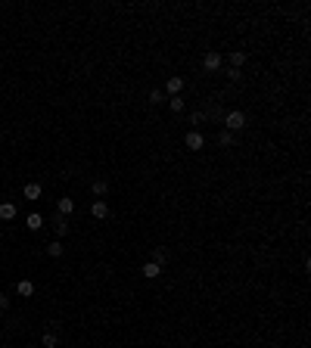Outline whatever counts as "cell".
I'll use <instances>...</instances> for the list:
<instances>
[{"label": "cell", "mask_w": 311, "mask_h": 348, "mask_svg": "<svg viewBox=\"0 0 311 348\" xmlns=\"http://www.w3.org/2000/svg\"><path fill=\"white\" fill-rule=\"evenodd\" d=\"M221 124H224V131H230V134H240L243 128H246V112H243V109H230V112H224Z\"/></svg>", "instance_id": "cell-1"}, {"label": "cell", "mask_w": 311, "mask_h": 348, "mask_svg": "<svg viewBox=\"0 0 311 348\" xmlns=\"http://www.w3.org/2000/svg\"><path fill=\"white\" fill-rule=\"evenodd\" d=\"M221 65H224V56L218 53V50H208V53L203 56V69H206V72H218Z\"/></svg>", "instance_id": "cell-2"}, {"label": "cell", "mask_w": 311, "mask_h": 348, "mask_svg": "<svg viewBox=\"0 0 311 348\" xmlns=\"http://www.w3.org/2000/svg\"><path fill=\"white\" fill-rule=\"evenodd\" d=\"M90 215H94L97 221H106L109 215H112V208H109L106 199H90Z\"/></svg>", "instance_id": "cell-3"}, {"label": "cell", "mask_w": 311, "mask_h": 348, "mask_svg": "<svg viewBox=\"0 0 311 348\" xmlns=\"http://www.w3.org/2000/svg\"><path fill=\"white\" fill-rule=\"evenodd\" d=\"M184 146L196 152V149H203V146H206V137H203V134H199V131H193V128H190L187 134H184Z\"/></svg>", "instance_id": "cell-4"}, {"label": "cell", "mask_w": 311, "mask_h": 348, "mask_svg": "<svg viewBox=\"0 0 311 348\" xmlns=\"http://www.w3.org/2000/svg\"><path fill=\"white\" fill-rule=\"evenodd\" d=\"M181 90H184V78H181V75H171V78L165 81V87H162L165 97H181Z\"/></svg>", "instance_id": "cell-5"}, {"label": "cell", "mask_w": 311, "mask_h": 348, "mask_svg": "<svg viewBox=\"0 0 311 348\" xmlns=\"http://www.w3.org/2000/svg\"><path fill=\"white\" fill-rule=\"evenodd\" d=\"M53 230H56V240L69 236V218H62V215H53Z\"/></svg>", "instance_id": "cell-6"}, {"label": "cell", "mask_w": 311, "mask_h": 348, "mask_svg": "<svg viewBox=\"0 0 311 348\" xmlns=\"http://www.w3.org/2000/svg\"><path fill=\"white\" fill-rule=\"evenodd\" d=\"M90 193H94V199H103L109 193V181H106V177H97V181L90 184Z\"/></svg>", "instance_id": "cell-7"}, {"label": "cell", "mask_w": 311, "mask_h": 348, "mask_svg": "<svg viewBox=\"0 0 311 348\" xmlns=\"http://www.w3.org/2000/svg\"><path fill=\"white\" fill-rule=\"evenodd\" d=\"M75 211V199H69V196H62L60 202H56V215H62V218H69Z\"/></svg>", "instance_id": "cell-8"}, {"label": "cell", "mask_w": 311, "mask_h": 348, "mask_svg": "<svg viewBox=\"0 0 311 348\" xmlns=\"http://www.w3.org/2000/svg\"><path fill=\"white\" fill-rule=\"evenodd\" d=\"M22 196L25 199H41V196H44V186H41V184H25Z\"/></svg>", "instance_id": "cell-9"}, {"label": "cell", "mask_w": 311, "mask_h": 348, "mask_svg": "<svg viewBox=\"0 0 311 348\" xmlns=\"http://www.w3.org/2000/svg\"><path fill=\"white\" fill-rule=\"evenodd\" d=\"M16 292H19L22 299H31V295H35V283H31V280H19V283H16Z\"/></svg>", "instance_id": "cell-10"}, {"label": "cell", "mask_w": 311, "mask_h": 348, "mask_svg": "<svg viewBox=\"0 0 311 348\" xmlns=\"http://www.w3.org/2000/svg\"><path fill=\"white\" fill-rule=\"evenodd\" d=\"M25 227H28V230H41V227H44V215H38V211H31V215L25 218Z\"/></svg>", "instance_id": "cell-11"}, {"label": "cell", "mask_w": 311, "mask_h": 348, "mask_svg": "<svg viewBox=\"0 0 311 348\" xmlns=\"http://www.w3.org/2000/svg\"><path fill=\"white\" fill-rule=\"evenodd\" d=\"M41 342H44V348H56V345H60V336H56V327H53V329H47V333L41 336Z\"/></svg>", "instance_id": "cell-12"}, {"label": "cell", "mask_w": 311, "mask_h": 348, "mask_svg": "<svg viewBox=\"0 0 311 348\" xmlns=\"http://www.w3.org/2000/svg\"><path fill=\"white\" fill-rule=\"evenodd\" d=\"M237 143V134H230V131H218V146H233Z\"/></svg>", "instance_id": "cell-13"}, {"label": "cell", "mask_w": 311, "mask_h": 348, "mask_svg": "<svg viewBox=\"0 0 311 348\" xmlns=\"http://www.w3.org/2000/svg\"><path fill=\"white\" fill-rule=\"evenodd\" d=\"M16 218V205L13 202H0V221H13Z\"/></svg>", "instance_id": "cell-14"}, {"label": "cell", "mask_w": 311, "mask_h": 348, "mask_svg": "<svg viewBox=\"0 0 311 348\" xmlns=\"http://www.w3.org/2000/svg\"><path fill=\"white\" fill-rule=\"evenodd\" d=\"M168 109H171V112H174V115H181V112H184V109H187V103H184V100H181V97H168Z\"/></svg>", "instance_id": "cell-15"}, {"label": "cell", "mask_w": 311, "mask_h": 348, "mask_svg": "<svg viewBox=\"0 0 311 348\" xmlns=\"http://www.w3.org/2000/svg\"><path fill=\"white\" fill-rule=\"evenodd\" d=\"M159 274H162V267H159V265H153V261H146V265H144V277L146 280H156Z\"/></svg>", "instance_id": "cell-16"}, {"label": "cell", "mask_w": 311, "mask_h": 348, "mask_svg": "<svg viewBox=\"0 0 311 348\" xmlns=\"http://www.w3.org/2000/svg\"><path fill=\"white\" fill-rule=\"evenodd\" d=\"M228 59H230V69H240V65L246 62V53H243V50H233Z\"/></svg>", "instance_id": "cell-17"}, {"label": "cell", "mask_w": 311, "mask_h": 348, "mask_svg": "<svg viewBox=\"0 0 311 348\" xmlns=\"http://www.w3.org/2000/svg\"><path fill=\"white\" fill-rule=\"evenodd\" d=\"M153 265H159V267L168 265V252L165 249H153Z\"/></svg>", "instance_id": "cell-18"}, {"label": "cell", "mask_w": 311, "mask_h": 348, "mask_svg": "<svg viewBox=\"0 0 311 348\" xmlns=\"http://www.w3.org/2000/svg\"><path fill=\"white\" fill-rule=\"evenodd\" d=\"M62 252H65V249H62V243H60V240H53V243L47 246V255H50V258H60Z\"/></svg>", "instance_id": "cell-19"}, {"label": "cell", "mask_w": 311, "mask_h": 348, "mask_svg": "<svg viewBox=\"0 0 311 348\" xmlns=\"http://www.w3.org/2000/svg\"><path fill=\"white\" fill-rule=\"evenodd\" d=\"M149 103H153V106H159V103H165V93L159 90V87H156V90H149Z\"/></svg>", "instance_id": "cell-20"}, {"label": "cell", "mask_w": 311, "mask_h": 348, "mask_svg": "<svg viewBox=\"0 0 311 348\" xmlns=\"http://www.w3.org/2000/svg\"><path fill=\"white\" fill-rule=\"evenodd\" d=\"M203 122H206V112H193V118H190L193 131H196V124H203Z\"/></svg>", "instance_id": "cell-21"}, {"label": "cell", "mask_w": 311, "mask_h": 348, "mask_svg": "<svg viewBox=\"0 0 311 348\" xmlns=\"http://www.w3.org/2000/svg\"><path fill=\"white\" fill-rule=\"evenodd\" d=\"M10 308V295H0V311H6Z\"/></svg>", "instance_id": "cell-22"}, {"label": "cell", "mask_w": 311, "mask_h": 348, "mask_svg": "<svg viewBox=\"0 0 311 348\" xmlns=\"http://www.w3.org/2000/svg\"><path fill=\"white\" fill-rule=\"evenodd\" d=\"M228 78L230 81H240V69H228Z\"/></svg>", "instance_id": "cell-23"}]
</instances>
